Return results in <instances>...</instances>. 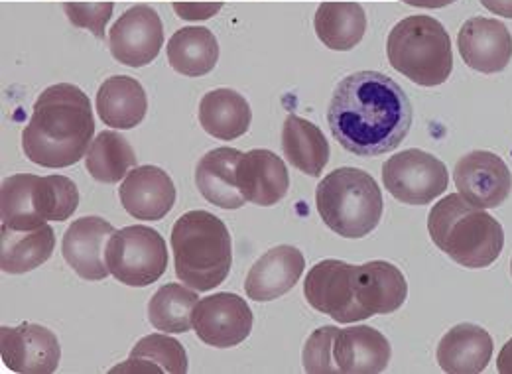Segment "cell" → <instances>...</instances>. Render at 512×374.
I'll list each match as a JSON object with an SVG mask.
<instances>
[{"instance_id":"39","label":"cell","mask_w":512,"mask_h":374,"mask_svg":"<svg viewBox=\"0 0 512 374\" xmlns=\"http://www.w3.org/2000/svg\"><path fill=\"white\" fill-rule=\"evenodd\" d=\"M408 6H420V8H444L453 4L455 0H402Z\"/></svg>"},{"instance_id":"23","label":"cell","mask_w":512,"mask_h":374,"mask_svg":"<svg viewBox=\"0 0 512 374\" xmlns=\"http://www.w3.org/2000/svg\"><path fill=\"white\" fill-rule=\"evenodd\" d=\"M146 111V91L134 77H109L97 91V113L107 126L119 130L134 128L144 121Z\"/></svg>"},{"instance_id":"13","label":"cell","mask_w":512,"mask_h":374,"mask_svg":"<svg viewBox=\"0 0 512 374\" xmlns=\"http://www.w3.org/2000/svg\"><path fill=\"white\" fill-rule=\"evenodd\" d=\"M453 182L475 207L495 209L511 195L512 174L501 156L475 150L459 158L453 170Z\"/></svg>"},{"instance_id":"16","label":"cell","mask_w":512,"mask_h":374,"mask_svg":"<svg viewBox=\"0 0 512 374\" xmlns=\"http://www.w3.org/2000/svg\"><path fill=\"white\" fill-rule=\"evenodd\" d=\"M119 197L130 217L138 221H160L176 203L172 178L156 166L132 168L119 187Z\"/></svg>"},{"instance_id":"32","label":"cell","mask_w":512,"mask_h":374,"mask_svg":"<svg viewBox=\"0 0 512 374\" xmlns=\"http://www.w3.org/2000/svg\"><path fill=\"white\" fill-rule=\"evenodd\" d=\"M38 176L34 174H16L2 182L0 191V217L2 227L14 231H28L46 225L34 207V186Z\"/></svg>"},{"instance_id":"26","label":"cell","mask_w":512,"mask_h":374,"mask_svg":"<svg viewBox=\"0 0 512 374\" xmlns=\"http://www.w3.org/2000/svg\"><path fill=\"white\" fill-rule=\"evenodd\" d=\"M314 28L323 46L349 52L367 32V14L357 2H323L318 6Z\"/></svg>"},{"instance_id":"12","label":"cell","mask_w":512,"mask_h":374,"mask_svg":"<svg viewBox=\"0 0 512 374\" xmlns=\"http://www.w3.org/2000/svg\"><path fill=\"white\" fill-rule=\"evenodd\" d=\"M164 46V26L158 12L148 4H136L113 24L109 48L113 58L128 67L154 62Z\"/></svg>"},{"instance_id":"34","label":"cell","mask_w":512,"mask_h":374,"mask_svg":"<svg viewBox=\"0 0 512 374\" xmlns=\"http://www.w3.org/2000/svg\"><path fill=\"white\" fill-rule=\"evenodd\" d=\"M337 335L335 325H323L312 333L304 347V371L312 374L339 373L333 359V341Z\"/></svg>"},{"instance_id":"20","label":"cell","mask_w":512,"mask_h":374,"mask_svg":"<svg viewBox=\"0 0 512 374\" xmlns=\"http://www.w3.org/2000/svg\"><path fill=\"white\" fill-rule=\"evenodd\" d=\"M353 290L357 304L371 315H386L400 310L408 296L404 274L384 260L355 266Z\"/></svg>"},{"instance_id":"10","label":"cell","mask_w":512,"mask_h":374,"mask_svg":"<svg viewBox=\"0 0 512 374\" xmlns=\"http://www.w3.org/2000/svg\"><path fill=\"white\" fill-rule=\"evenodd\" d=\"M193 329L209 347H237L253 331V312L241 296L219 292L197 302L193 310Z\"/></svg>"},{"instance_id":"35","label":"cell","mask_w":512,"mask_h":374,"mask_svg":"<svg viewBox=\"0 0 512 374\" xmlns=\"http://www.w3.org/2000/svg\"><path fill=\"white\" fill-rule=\"evenodd\" d=\"M64 8L67 18L75 26L91 30L97 38L105 36V24L111 20V14H113L111 2H101V4L73 2V4H65Z\"/></svg>"},{"instance_id":"6","label":"cell","mask_w":512,"mask_h":374,"mask_svg":"<svg viewBox=\"0 0 512 374\" xmlns=\"http://www.w3.org/2000/svg\"><path fill=\"white\" fill-rule=\"evenodd\" d=\"M390 65L422 87L446 83L453 71L451 40L444 24L432 16H408L388 34Z\"/></svg>"},{"instance_id":"36","label":"cell","mask_w":512,"mask_h":374,"mask_svg":"<svg viewBox=\"0 0 512 374\" xmlns=\"http://www.w3.org/2000/svg\"><path fill=\"white\" fill-rule=\"evenodd\" d=\"M174 10L180 14V18L186 20H207L213 14H217L221 10L219 2H176Z\"/></svg>"},{"instance_id":"38","label":"cell","mask_w":512,"mask_h":374,"mask_svg":"<svg viewBox=\"0 0 512 374\" xmlns=\"http://www.w3.org/2000/svg\"><path fill=\"white\" fill-rule=\"evenodd\" d=\"M497 369L499 373L512 374V339L507 341V345L501 349L497 359Z\"/></svg>"},{"instance_id":"28","label":"cell","mask_w":512,"mask_h":374,"mask_svg":"<svg viewBox=\"0 0 512 374\" xmlns=\"http://www.w3.org/2000/svg\"><path fill=\"white\" fill-rule=\"evenodd\" d=\"M111 373H188V353L174 337L152 333L142 337L130 357Z\"/></svg>"},{"instance_id":"37","label":"cell","mask_w":512,"mask_h":374,"mask_svg":"<svg viewBox=\"0 0 512 374\" xmlns=\"http://www.w3.org/2000/svg\"><path fill=\"white\" fill-rule=\"evenodd\" d=\"M487 10H491L497 16L512 18V0H479Z\"/></svg>"},{"instance_id":"11","label":"cell","mask_w":512,"mask_h":374,"mask_svg":"<svg viewBox=\"0 0 512 374\" xmlns=\"http://www.w3.org/2000/svg\"><path fill=\"white\" fill-rule=\"evenodd\" d=\"M2 363L20 374H50L58 371L62 347L54 331L36 323L0 329Z\"/></svg>"},{"instance_id":"27","label":"cell","mask_w":512,"mask_h":374,"mask_svg":"<svg viewBox=\"0 0 512 374\" xmlns=\"http://www.w3.org/2000/svg\"><path fill=\"white\" fill-rule=\"evenodd\" d=\"M282 150L296 170L312 178L321 176L329 162V142L320 126L296 115H288L282 126Z\"/></svg>"},{"instance_id":"15","label":"cell","mask_w":512,"mask_h":374,"mask_svg":"<svg viewBox=\"0 0 512 374\" xmlns=\"http://www.w3.org/2000/svg\"><path fill=\"white\" fill-rule=\"evenodd\" d=\"M457 48L471 69L479 73H499L512 60V36L497 18L475 16L457 34Z\"/></svg>"},{"instance_id":"21","label":"cell","mask_w":512,"mask_h":374,"mask_svg":"<svg viewBox=\"0 0 512 374\" xmlns=\"http://www.w3.org/2000/svg\"><path fill=\"white\" fill-rule=\"evenodd\" d=\"M493 357V339L475 323H459L442 337L438 363L444 373H483Z\"/></svg>"},{"instance_id":"33","label":"cell","mask_w":512,"mask_h":374,"mask_svg":"<svg viewBox=\"0 0 512 374\" xmlns=\"http://www.w3.org/2000/svg\"><path fill=\"white\" fill-rule=\"evenodd\" d=\"M34 207L44 221H67L79 205V191L75 182L65 176L38 178L34 186Z\"/></svg>"},{"instance_id":"30","label":"cell","mask_w":512,"mask_h":374,"mask_svg":"<svg viewBox=\"0 0 512 374\" xmlns=\"http://www.w3.org/2000/svg\"><path fill=\"white\" fill-rule=\"evenodd\" d=\"M136 154L127 138L115 130L97 134L85 158L87 172L101 184H117L136 168Z\"/></svg>"},{"instance_id":"25","label":"cell","mask_w":512,"mask_h":374,"mask_svg":"<svg viewBox=\"0 0 512 374\" xmlns=\"http://www.w3.org/2000/svg\"><path fill=\"white\" fill-rule=\"evenodd\" d=\"M54 249L56 237L48 223L28 231L0 227V268L6 274H24L36 270L50 260Z\"/></svg>"},{"instance_id":"5","label":"cell","mask_w":512,"mask_h":374,"mask_svg":"<svg viewBox=\"0 0 512 374\" xmlns=\"http://www.w3.org/2000/svg\"><path fill=\"white\" fill-rule=\"evenodd\" d=\"M323 223L345 239H363L383 217V193L375 178L359 168H337L316 189Z\"/></svg>"},{"instance_id":"8","label":"cell","mask_w":512,"mask_h":374,"mask_svg":"<svg viewBox=\"0 0 512 374\" xmlns=\"http://www.w3.org/2000/svg\"><path fill=\"white\" fill-rule=\"evenodd\" d=\"M383 182L400 203L428 205L448 189V168L440 158L410 148L384 162Z\"/></svg>"},{"instance_id":"19","label":"cell","mask_w":512,"mask_h":374,"mask_svg":"<svg viewBox=\"0 0 512 374\" xmlns=\"http://www.w3.org/2000/svg\"><path fill=\"white\" fill-rule=\"evenodd\" d=\"M237 186L247 201L270 207L286 197L290 174L284 160L274 152L251 150L237 164Z\"/></svg>"},{"instance_id":"1","label":"cell","mask_w":512,"mask_h":374,"mask_svg":"<svg viewBox=\"0 0 512 374\" xmlns=\"http://www.w3.org/2000/svg\"><path fill=\"white\" fill-rule=\"evenodd\" d=\"M333 138L351 154L369 158L392 152L408 136L412 105L404 89L379 71L347 75L327 107Z\"/></svg>"},{"instance_id":"24","label":"cell","mask_w":512,"mask_h":374,"mask_svg":"<svg viewBox=\"0 0 512 374\" xmlns=\"http://www.w3.org/2000/svg\"><path fill=\"white\" fill-rule=\"evenodd\" d=\"M253 121L249 101L233 89H213L199 103V123L219 140H235L249 132Z\"/></svg>"},{"instance_id":"3","label":"cell","mask_w":512,"mask_h":374,"mask_svg":"<svg viewBox=\"0 0 512 374\" xmlns=\"http://www.w3.org/2000/svg\"><path fill=\"white\" fill-rule=\"evenodd\" d=\"M434 245L465 268H487L503 252L505 231L501 223L475 207L461 193H449L428 215Z\"/></svg>"},{"instance_id":"31","label":"cell","mask_w":512,"mask_h":374,"mask_svg":"<svg viewBox=\"0 0 512 374\" xmlns=\"http://www.w3.org/2000/svg\"><path fill=\"white\" fill-rule=\"evenodd\" d=\"M197 300V290H190L182 284H166L152 296L148 304V319L158 331L186 333L193 327Z\"/></svg>"},{"instance_id":"7","label":"cell","mask_w":512,"mask_h":374,"mask_svg":"<svg viewBox=\"0 0 512 374\" xmlns=\"http://www.w3.org/2000/svg\"><path fill=\"white\" fill-rule=\"evenodd\" d=\"M105 258L111 274L130 288H146L158 282L168 268L164 237L146 225L115 231L107 243Z\"/></svg>"},{"instance_id":"14","label":"cell","mask_w":512,"mask_h":374,"mask_svg":"<svg viewBox=\"0 0 512 374\" xmlns=\"http://www.w3.org/2000/svg\"><path fill=\"white\" fill-rule=\"evenodd\" d=\"M113 233L115 227L97 215L73 221L65 231L62 241L65 262L83 280H105L111 274L105 252Z\"/></svg>"},{"instance_id":"9","label":"cell","mask_w":512,"mask_h":374,"mask_svg":"<svg viewBox=\"0 0 512 374\" xmlns=\"http://www.w3.org/2000/svg\"><path fill=\"white\" fill-rule=\"evenodd\" d=\"M353 270L355 266L343 260L329 258L318 262L304 282V296L308 304L339 323H355L371 317V313L357 304Z\"/></svg>"},{"instance_id":"2","label":"cell","mask_w":512,"mask_h":374,"mask_svg":"<svg viewBox=\"0 0 512 374\" xmlns=\"http://www.w3.org/2000/svg\"><path fill=\"white\" fill-rule=\"evenodd\" d=\"M95 121L89 97L71 83L48 87L36 101L22 132V148L30 162L44 168L77 164L89 150Z\"/></svg>"},{"instance_id":"18","label":"cell","mask_w":512,"mask_h":374,"mask_svg":"<svg viewBox=\"0 0 512 374\" xmlns=\"http://www.w3.org/2000/svg\"><path fill=\"white\" fill-rule=\"evenodd\" d=\"M392 357V347L381 331L369 325L337 329L333 359L339 373H383Z\"/></svg>"},{"instance_id":"29","label":"cell","mask_w":512,"mask_h":374,"mask_svg":"<svg viewBox=\"0 0 512 374\" xmlns=\"http://www.w3.org/2000/svg\"><path fill=\"white\" fill-rule=\"evenodd\" d=\"M168 62L186 75L201 77L215 69L219 62V44L211 30L201 26H188L178 30L168 42Z\"/></svg>"},{"instance_id":"17","label":"cell","mask_w":512,"mask_h":374,"mask_svg":"<svg viewBox=\"0 0 512 374\" xmlns=\"http://www.w3.org/2000/svg\"><path fill=\"white\" fill-rule=\"evenodd\" d=\"M306 268L304 254L296 247L280 245L262 254L245 280L247 296L255 302H272L288 294Z\"/></svg>"},{"instance_id":"4","label":"cell","mask_w":512,"mask_h":374,"mask_svg":"<svg viewBox=\"0 0 512 374\" xmlns=\"http://www.w3.org/2000/svg\"><path fill=\"white\" fill-rule=\"evenodd\" d=\"M176 276L197 292L225 282L233 264V245L225 223L209 211H188L172 229Z\"/></svg>"},{"instance_id":"40","label":"cell","mask_w":512,"mask_h":374,"mask_svg":"<svg viewBox=\"0 0 512 374\" xmlns=\"http://www.w3.org/2000/svg\"><path fill=\"white\" fill-rule=\"evenodd\" d=\"M511 274H512V260H511Z\"/></svg>"},{"instance_id":"22","label":"cell","mask_w":512,"mask_h":374,"mask_svg":"<svg viewBox=\"0 0 512 374\" xmlns=\"http://www.w3.org/2000/svg\"><path fill=\"white\" fill-rule=\"evenodd\" d=\"M243 152L235 148H215L207 152L195 170L199 193L221 209H241L245 197L237 186V164Z\"/></svg>"}]
</instances>
